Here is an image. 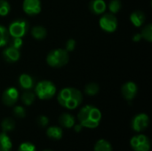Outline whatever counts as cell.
Segmentation results:
<instances>
[{
  "label": "cell",
  "instance_id": "3",
  "mask_svg": "<svg viewBox=\"0 0 152 151\" xmlns=\"http://www.w3.org/2000/svg\"><path fill=\"white\" fill-rule=\"evenodd\" d=\"M69 61V52L65 49H54L51 51L47 57L46 62L50 67L61 68Z\"/></svg>",
  "mask_w": 152,
  "mask_h": 151
},
{
  "label": "cell",
  "instance_id": "2",
  "mask_svg": "<svg viewBox=\"0 0 152 151\" xmlns=\"http://www.w3.org/2000/svg\"><path fill=\"white\" fill-rule=\"evenodd\" d=\"M77 118L83 127L95 128L101 122L102 113L97 108L87 105L80 109L77 115Z\"/></svg>",
  "mask_w": 152,
  "mask_h": 151
},
{
  "label": "cell",
  "instance_id": "35",
  "mask_svg": "<svg viewBox=\"0 0 152 151\" xmlns=\"http://www.w3.org/2000/svg\"><path fill=\"white\" fill-rule=\"evenodd\" d=\"M45 151H52V150H45Z\"/></svg>",
  "mask_w": 152,
  "mask_h": 151
},
{
  "label": "cell",
  "instance_id": "6",
  "mask_svg": "<svg viewBox=\"0 0 152 151\" xmlns=\"http://www.w3.org/2000/svg\"><path fill=\"white\" fill-rule=\"evenodd\" d=\"M99 24L102 30L112 33L118 28V19L113 13H105L100 18Z\"/></svg>",
  "mask_w": 152,
  "mask_h": 151
},
{
  "label": "cell",
  "instance_id": "13",
  "mask_svg": "<svg viewBox=\"0 0 152 151\" xmlns=\"http://www.w3.org/2000/svg\"><path fill=\"white\" fill-rule=\"evenodd\" d=\"M107 8L104 0H93L90 3V9L94 14H102Z\"/></svg>",
  "mask_w": 152,
  "mask_h": 151
},
{
  "label": "cell",
  "instance_id": "34",
  "mask_svg": "<svg viewBox=\"0 0 152 151\" xmlns=\"http://www.w3.org/2000/svg\"><path fill=\"white\" fill-rule=\"evenodd\" d=\"M82 127H83V126L79 124V125H75V126H74V129H75V131H76L77 133H78V132H80V131L82 130Z\"/></svg>",
  "mask_w": 152,
  "mask_h": 151
},
{
  "label": "cell",
  "instance_id": "15",
  "mask_svg": "<svg viewBox=\"0 0 152 151\" xmlns=\"http://www.w3.org/2000/svg\"><path fill=\"white\" fill-rule=\"evenodd\" d=\"M19 84L21 88L25 90H29L33 87L34 81L33 78L28 74H21L19 77Z\"/></svg>",
  "mask_w": 152,
  "mask_h": 151
},
{
  "label": "cell",
  "instance_id": "26",
  "mask_svg": "<svg viewBox=\"0 0 152 151\" xmlns=\"http://www.w3.org/2000/svg\"><path fill=\"white\" fill-rule=\"evenodd\" d=\"M122 6V4L120 2V0H111L109 4V10L110 12V13H117L120 11Z\"/></svg>",
  "mask_w": 152,
  "mask_h": 151
},
{
  "label": "cell",
  "instance_id": "12",
  "mask_svg": "<svg viewBox=\"0 0 152 151\" xmlns=\"http://www.w3.org/2000/svg\"><path fill=\"white\" fill-rule=\"evenodd\" d=\"M3 56H4V60L7 62L12 63V62L17 61L20 59V53L19 49H16V48L12 47V46H9V47H7L6 49L4 50Z\"/></svg>",
  "mask_w": 152,
  "mask_h": 151
},
{
  "label": "cell",
  "instance_id": "1",
  "mask_svg": "<svg viewBox=\"0 0 152 151\" xmlns=\"http://www.w3.org/2000/svg\"><path fill=\"white\" fill-rule=\"evenodd\" d=\"M57 100L62 107L68 109H74L81 104L83 95L79 90L73 87H67L59 93Z\"/></svg>",
  "mask_w": 152,
  "mask_h": 151
},
{
  "label": "cell",
  "instance_id": "9",
  "mask_svg": "<svg viewBox=\"0 0 152 151\" xmlns=\"http://www.w3.org/2000/svg\"><path fill=\"white\" fill-rule=\"evenodd\" d=\"M19 98V92L15 87H9L7 88L3 95H2V101L6 106H13Z\"/></svg>",
  "mask_w": 152,
  "mask_h": 151
},
{
  "label": "cell",
  "instance_id": "14",
  "mask_svg": "<svg viewBox=\"0 0 152 151\" xmlns=\"http://www.w3.org/2000/svg\"><path fill=\"white\" fill-rule=\"evenodd\" d=\"M146 20L145 14L142 11H135L130 15V20L135 27H141Z\"/></svg>",
  "mask_w": 152,
  "mask_h": 151
},
{
  "label": "cell",
  "instance_id": "7",
  "mask_svg": "<svg viewBox=\"0 0 152 151\" xmlns=\"http://www.w3.org/2000/svg\"><path fill=\"white\" fill-rule=\"evenodd\" d=\"M131 146L134 151H149L151 149V142L147 136L138 134L132 138Z\"/></svg>",
  "mask_w": 152,
  "mask_h": 151
},
{
  "label": "cell",
  "instance_id": "18",
  "mask_svg": "<svg viewBox=\"0 0 152 151\" xmlns=\"http://www.w3.org/2000/svg\"><path fill=\"white\" fill-rule=\"evenodd\" d=\"M12 149V142L6 133H0V151H10Z\"/></svg>",
  "mask_w": 152,
  "mask_h": 151
},
{
  "label": "cell",
  "instance_id": "25",
  "mask_svg": "<svg viewBox=\"0 0 152 151\" xmlns=\"http://www.w3.org/2000/svg\"><path fill=\"white\" fill-rule=\"evenodd\" d=\"M142 36V38L146 39L148 42H151L152 41V25L147 24L142 30V32L140 33Z\"/></svg>",
  "mask_w": 152,
  "mask_h": 151
},
{
  "label": "cell",
  "instance_id": "5",
  "mask_svg": "<svg viewBox=\"0 0 152 151\" xmlns=\"http://www.w3.org/2000/svg\"><path fill=\"white\" fill-rule=\"evenodd\" d=\"M28 28V24L24 20H16L12 21L9 28L8 32L12 37H22L25 36Z\"/></svg>",
  "mask_w": 152,
  "mask_h": 151
},
{
  "label": "cell",
  "instance_id": "33",
  "mask_svg": "<svg viewBox=\"0 0 152 151\" xmlns=\"http://www.w3.org/2000/svg\"><path fill=\"white\" fill-rule=\"evenodd\" d=\"M141 39H142V36H141V34H135V35H134V36L133 37V40H134V42H139Z\"/></svg>",
  "mask_w": 152,
  "mask_h": 151
},
{
  "label": "cell",
  "instance_id": "28",
  "mask_svg": "<svg viewBox=\"0 0 152 151\" xmlns=\"http://www.w3.org/2000/svg\"><path fill=\"white\" fill-rule=\"evenodd\" d=\"M13 114L16 117L19 118H23L26 116V111L23 107L21 106H16L13 109Z\"/></svg>",
  "mask_w": 152,
  "mask_h": 151
},
{
  "label": "cell",
  "instance_id": "31",
  "mask_svg": "<svg viewBox=\"0 0 152 151\" xmlns=\"http://www.w3.org/2000/svg\"><path fill=\"white\" fill-rule=\"evenodd\" d=\"M75 47H76V41L74 39H69L66 43L65 50L67 52H72V51H74Z\"/></svg>",
  "mask_w": 152,
  "mask_h": 151
},
{
  "label": "cell",
  "instance_id": "4",
  "mask_svg": "<svg viewBox=\"0 0 152 151\" xmlns=\"http://www.w3.org/2000/svg\"><path fill=\"white\" fill-rule=\"evenodd\" d=\"M35 93L40 100H49L56 93V87L53 82L43 80L36 85Z\"/></svg>",
  "mask_w": 152,
  "mask_h": 151
},
{
  "label": "cell",
  "instance_id": "10",
  "mask_svg": "<svg viewBox=\"0 0 152 151\" xmlns=\"http://www.w3.org/2000/svg\"><path fill=\"white\" fill-rule=\"evenodd\" d=\"M150 124V118L146 114H139L135 116L132 121V127L136 132H142L145 130Z\"/></svg>",
  "mask_w": 152,
  "mask_h": 151
},
{
  "label": "cell",
  "instance_id": "32",
  "mask_svg": "<svg viewBox=\"0 0 152 151\" xmlns=\"http://www.w3.org/2000/svg\"><path fill=\"white\" fill-rule=\"evenodd\" d=\"M37 123L39 124L40 126L45 127V126H46V125H48L49 119H48L45 116H40V117H38V118H37Z\"/></svg>",
  "mask_w": 152,
  "mask_h": 151
},
{
  "label": "cell",
  "instance_id": "23",
  "mask_svg": "<svg viewBox=\"0 0 152 151\" xmlns=\"http://www.w3.org/2000/svg\"><path fill=\"white\" fill-rule=\"evenodd\" d=\"M21 101H22V102L25 105L29 106L35 101V94L32 92H30V91L28 90V91H26L25 93H22V95H21Z\"/></svg>",
  "mask_w": 152,
  "mask_h": 151
},
{
  "label": "cell",
  "instance_id": "24",
  "mask_svg": "<svg viewBox=\"0 0 152 151\" xmlns=\"http://www.w3.org/2000/svg\"><path fill=\"white\" fill-rule=\"evenodd\" d=\"M99 85L95 83H90L88 85H86V88H85V93L87 94V95H90V96H94V95H96L98 93H99Z\"/></svg>",
  "mask_w": 152,
  "mask_h": 151
},
{
  "label": "cell",
  "instance_id": "19",
  "mask_svg": "<svg viewBox=\"0 0 152 151\" xmlns=\"http://www.w3.org/2000/svg\"><path fill=\"white\" fill-rule=\"evenodd\" d=\"M47 135L52 138V139H55V140H60L62 137V130L60 127L57 126H51L47 129L46 132Z\"/></svg>",
  "mask_w": 152,
  "mask_h": 151
},
{
  "label": "cell",
  "instance_id": "22",
  "mask_svg": "<svg viewBox=\"0 0 152 151\" xmlns=\"http://www.w3.org/2000/svg\"><path fill=\"white\" fill-rule=\"evenodd\" d=\"M1 126H2V129L4 131V133H7V132H10V131H12L15 127V122L13 119L12 118H5L3 120L2 124H1Z\"/></svg>",
  "mask_w": 152,
  "mask_h": 151
},
{
  "label": "cell",
  "instance_id": "11",
  "mask_svg": "<svg viewBox=\"0 0 152 151\" xmlns=\"http://www.w3.org/2000/svg\"><path fill=\"white\" fill-rule=\"evenodd\" d=\"M137 85L134 82H126V84L123 85L121 88V92L125 99L127 101H132L137 94Z\"/></svg>",
  "mask_w": 152,
  "mask_h": 151
},
{
  "label": "cell",
  "instance_id": "30",
  "mask_svg": "<svg viewBox=\"0 0 152 151\" xmlns=\"http://www.w3.org/2000/svg\"><path fill=\"white\" fill-rule=\"evenodd\" d=\"M22 39L21 37H12V41H11V45L12 47L13 48H16V49H19L22 46Z\"/></svg>",
  "mask_w": 152,
  "mask_h": 151
},
{
  "label": "cell",
  "instance_id": "21",
  "mask_svg": "<svg viewBox=\"0 0 152 151\" xmlns=\"http://www.w3.org/2000/svg\"><path fill=\"white\" fill-rule=\"evenodd\" d=\"M9 32H8V29L0 25V47H3L4 45L7 44V43L9 42Z\"/></svg>",
  "mask_w": 152,
  "mask_h": 151
},
{
  "label": "cell",
  "instance_id": "20",
  "mask_svg": "<svg viewBox=\"0 0 152 151\" xmlns=\"http://www.w3.org/2000/svg\"><path fill=\"white\" fill-rule=\"evenodd\" d=\"M94 151H112V147L106 140H99L94 146Z\"/></svg>",
  "mask_w": 152,
  "mask_h": 151
},
{
  "label": "cell",
  "instance_id": "8",
  "mask_svg": "<svg viewBox=\"0 0 152 151\" xmlns=\"http://www.w3.org/2000/svg\"><path fill=\"white\" fill-rule=\"evenodd\" d=\"M22 8L28 15H37L41 12L40 0H23Z\"/></svg>",
  "mask_w": 152,
  "mask_h": 151
},
{
  "label": "cell",
  "instance_id": "29",
  "mask_svg": "<svg viewBox=\"0 0 152 151\" xmlns=\"http://www.w3.org/2000/svg\"><path fill=\"white\" fill-rule=\"evenodd\" d=\"M19 151H36V147L30 142H24L20 145Z\"/></svg>",
  "mask_w": 152,
  "mask_h": 151
},
{
  "label": "cell",
  "instance_id": "27",
  "mask_svg": "<svg viewBox=\"0 0 152 151\" xmlns=\"http://www.w3.org/2000/svg\"><path fill=\"white\" fill-rule=\"evenodd\" d=\"M11 10V5L6 0H0V16H6Z\"/></svg>",
  "mask_w": 152,
  "mask_h": 151
},
{
  "label": "cell",
  "instance_id": "16",
  "mask_svg": "<svg viewBox=\"0 0 152 151\" xmlns=\"http://www.w3.org/2000/svg\"><path fill=\"white\" fill-rule=\"evenodd\" d=\"M59 122L63 127H66V128H71L75 125L74 117L70 114H68V113L62 114L59 118Z\"/></svg>",
  "mask_w": 152,
  "mask_h": 151
},
{
  "label": "cell",
  "instance_id": "17",
  "mask_svg": "<svg viewBox=\"0 0 152 151\" xmlns=\"http://www.w3.org/2000/svg\"><path fill=\"white\" fill-rule=\"evenodd\" d=\"M31 34L35 39L42 40V39L45 38V36L47 35V31H46L45 28H44L42 26H35L31 29Z\"/></svg>",
  "mask_w": 152,
  "mask_h": 151
}]
</instances>
